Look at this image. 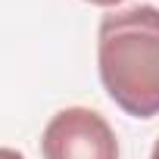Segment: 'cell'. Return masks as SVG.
I'll use <instances>...</instances> for the list:
<instances>
[{
	"label": "cell",
	"instance_id": "cell-1",
	"mask_svg": "<svg viewBox=\"0 0 159 159\" xmlns=\"http://www.w3.org/2000/svg\"><path fill=\"white\" fill-rule=\"evenodd\" d=\"M97 69L109 100L134 116H159V7L106 13L97 31Z\"/></svg>",
	"mask_w": 159,
	"mask_h": 159
},
{
	"label": "cell",
	"instance_id": "cell-2",
	"mask_svg": "<svg viewBox=\"0 0 159 159\" xmlns=\"http://www.w3.org/2000/svg\"><path fill=\"white\" fill-rule=\"evenodd\" d=\"M44 159H119V140L109 122L88 109H59L41 134Z\"/></svg>",
	"mask_w": 159,
	"mask_h": 159
},
{
	"label": "cell",
	"instance_id": "cell-3",
	"mask_svg": "<svg viewBox=\"0 0 159 159\" xmlns=\"http://www.w3.org/2000/svg\"><path fill=\"white\" fill-rule=\"evenodd\" d=\"M0 159H25L19 150H13V147H0Z\"/></svg>",
	"mask_w": 159,
	"mask_h": 159
},
{
	"label": "cell",
	"instance_id": "cell-4",
	"mask_svg": "<svg viewBox=\"0 0 159 159\" xmlns=\"http://www.w3.org/2000/svg\"><path fill=\"white\" fill-rule=\"evenodd\" d=\"M88 3H94V7H119L122 0H88Z\"/></svg>",
	"mask_w": 159,
	"mask_h": 159
},
{
	"label": "cell",
	"instance_id": "cell-5",
	"mask_svg": "<svg viewBox=\"0 0 159 159\" xmlns=\"http://www.w3.org/2000/svg\"><path fill=\"white\" fill-rule=\"evenodd\" d=\"M150 159H159V140L153 143V153H150Z\"/></svg>",
	"mask_w": 159,
	"mask_h": 159
}]
</instances>
